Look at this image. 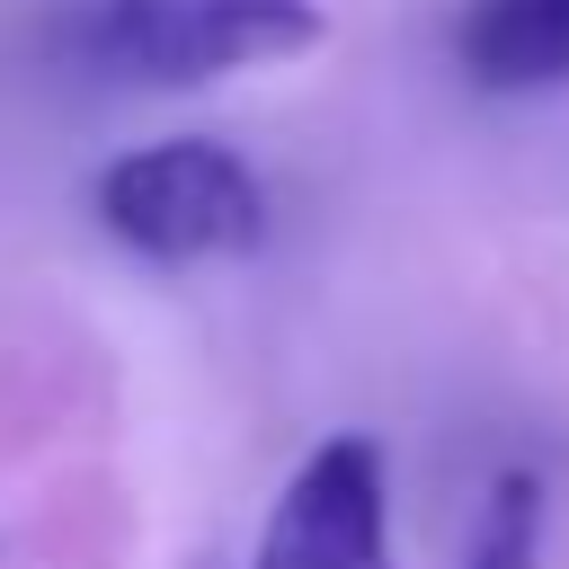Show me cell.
<instances>
[{"instance_id": "obj_1", "label": "cell", "mask_w": 569, "mask_h": 569, "mask_svg": "<svg viewBox=\"0 0 569 569\" xmlns=\"http://www.w3.org/2000/svg\"><path fill=\"white\" fill-rule=\"evenodd\" d=\"M320 44V0H53L44 18V53L89 89H213Z\"/></svg>"}, {"instance_id": "obj_2", "label": "cell", "mask_w": 569, "mask_h": 569, "mask_svg": "<svg viewBox=\"0 0 569 569\" xmlns=\"http://www.w3.org/2000/svg\"><path fill=\"white\" fill-rule=\"evenodd\" d=\"M89 213L142 267H213L267 240V187L222 133H160L98 169Z\"/></svg>"}, {"instance_id": "obj_3", "label": "cell", "mask_w": 569, "mask_h": 569, "mask_svg": "<svg viewBox=\"0 0 569 569\" xmlns=\"http://www.w3.org/2000/svg\"><path fill=\"white\" fill-rule=\"evenodd\" d=\"M249 569H400L391 551V462L365 427L320 436L284 489L267 498V525L249 542Z\"/></svg>"}, {"instance_id": "obj_4", "label": "cell", "mask_w": 569, "mask_h": 569, "mask_svg": "<svg viewBox=\"0 0 569 569\" xmlns=\"http://www.w3.org/2000/svg\"><path fill=\"white\" fill-rule=\"evenodd\" d=\"M453 62L480 98L569 89V0H453Z\"/></svg>"}, {"instance_id": "obj_5", "label": "cell", "mask_w": 569, "mask_h": 569, "mask_svg": "<svg viewBox=\"0 0 569 569\" xmlns=\"http://www.w3.org/2000/svg\"><path fill=\"white\" fill-rule=\"evenodd\" d=\"M533 560H542V480L533 471H498L489 498H480L462 569H533Z\"/></svg>"}]
</instances>
